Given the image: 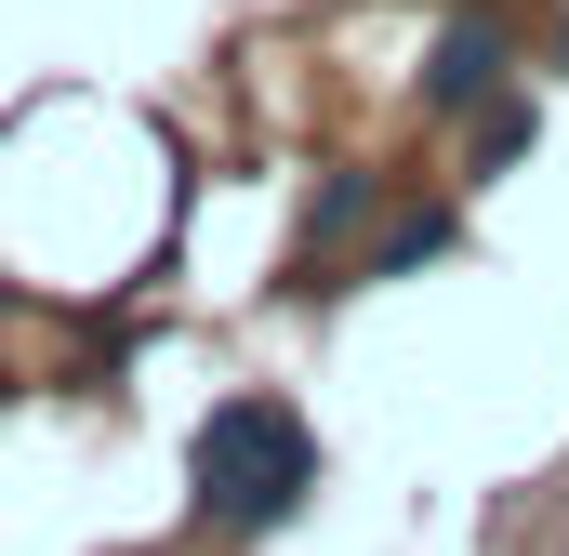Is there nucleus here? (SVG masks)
<instances>
[{"mask_svg": "<svg viewBox=\"0 0 569 556\" xmlns=\"http://www.w3.org/2000/svg\"><path fill=\"white\" fill-rule=\"evenodd\" d=\"M305 490H318V437L291 398H212L199 437H186V504L212 517V530H239V544H266L305 517Z\"/></svg>", "mask_w": 569, "mask_h": 556, "instance_id": "1", "label": "nucleus"}, {"mask_svg": "<svg viewBox=\"0 0 569 556\" xmlns=\"http://www.w3.org/2000/svg\"><path fill=\"white\" fill-rule=\"evenodd\" d=\"M437 252H463V226H450V212H398V226L358 252V278H411V266H437Z\"/></svg>", "mask_w": 569, "mask_h": 556, "instance_id": "4", "label": "nucleus"}, {"mask_svg": "<svg viewBox=\"0 0 569 556\" xmlns=\"http://www.w3.org/2000/svg\"><path fill=\"white\" fill-rule=\"evenodd\" d=\"M557 53H569V27H557Z\"/></svg>", "mask_w": 569, "mask_h": 556, "instance_id": "6", "label": "nucleus"}, {"mask_svg": "<svg viewBox=\"0 0 569 556\" xmlns=\"http://www.w3.org/2000/svg\"><path fill=\"white\" fill-rule=\"evenodd\" d=\"M503 80H517V40H503L490 13H450L425 40V120H490Z\"/></svg>", "mask_w": 569, "mask_h": 556, "instance_id": "2", "label": "nucleus"}, {"mask_svg": "<svg viewBox=\"0 0 569 556\" xmlns=\"http://www.w3.org/2000/svg\"><path fill=\"white\" fill-rule=\"evenodd\" d=\"M358 212H371V172H318V199H305V239H291L305 291H318V252H345V239H358Z\"/></svg>", "mask_w": 569, "mask_h": 556, "instance_id": "3", "label": "nucleus"}, {"mask_svg": "<svg viewBox=\"0 0 569 556\" xmlns=\"http://www.w3.org/2000/svg\"><path fill=\"white\" fill-rule=\"evenodd\" d=\"M463 133H477V172H517L543 120H530V93H503V107H490V120H463Z\"/></svg>", "mask_w": 569, "mask_h": 556, "instance_id": "5", "label": "nucleus"}]
</instances>
